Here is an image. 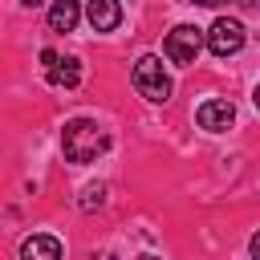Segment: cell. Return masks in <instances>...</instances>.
I'll return each mask as SVG.
<instances>
[{
    "label": "cell",
    "mask_w": 260,
    "mask_h": 260,
    "mask_svg": "<svg viewBox=\"0 0 260 260\" xmlns=\"http://www.w3.org/2000/svg\"><path fill=\"white\" fill-rule=\"evenodd\" d=\"M106 146H110L106 130L98 122H89V118H77V122H69L61 130V150H65L69 162H93Z\"/></svg>",
    "instance_id": "obj_1"
},
{
    "label": "cell",
    "mask_w": 260,
    "mask_h": 260,
    "mask_svg": "<svg viewBox=\"0 0 260 260\" xmlns=\"http://www.w3.org/2000/svg\"><path fill=\"white\" fill-rule=\"evenodd\" d=\"M134 89L146 102H167L171 98V77L162 73V61L154 53H146V57L134 61Z\"/></svg>",
    "instance_id": "obj_2"
},
{
    "label": "cell",
    "mask_w": 260,
    "mask_h": 260,
    "mask_svg": "<svg viewBox=\"0 0 260 260\" xmlns=\"http://www.w3.org/2000/svg\"><path fill=\"white\" fill-rule=\"evenodd\" d=\"M207 45V32H199L195 24H179V28H171L167 32V41H162V53H167V61L171 65H195V57H199V49Z\"/></svg>",
    "instance_id": "obj_3"
},
{
    "label": "cell",
    "mask_w": 260,
    "mask_h": 260,
    "mask_svg": "<svg viewBox=\"0 0 260 260\" xmlns=\"http://www.w3.org/2000/svg\"><path fill=\"white\" fill-rule=\"evenodd\" d=\"M207 49H211L215 57H232V53H240V49H244V24L232 20V16H219V20L207 28Z\"/></svg>",
    "instance_id": "obj_4"
},
{
    "label": "cell",
    "mask_w": 260,
    "mask_h": 260,
    "mask_svg": "<svg viewBox=\"0 0 260 260\" xmlns=\"http://www.w3.org/2000/svg\"><path fill=\"white\" fill-rule=\"evenodd\" d=\"M41 65H45L49 85H57V89H73V85L81 81V61H77V57H61V53L45 49V53H41Z\"/></svg>",
    "instance_id": "obj_5"
},
{
    "label": "cell",
    "mask_w": 260,
    "mask_h": 260,
    "mask_svg": "<svg viewBox=\"0 0 260 260\" xmlns=\"http://www.w3.org/2000/svg\"><path fill=\"white\" fill-rule=\"evenodd\" d=\"M195 122H199L203 130L219 134V130H228V126L236 122V106H232L228 98H211V102H203V106L195 110Z\"/></svg>",
    "instance_id": "obj_6"
},
{
    "label": "cell",
    "mask_w": 260,
    "mask_h": 260,
    "mask_svg": "<svg viewBox=\"0 0 260 260\" xmlns=\"http://www.w3.org/2000/svg\"><path fill=\"white\" fill-rule=\"evenodd\" d=\"M85 16H89V24L98 32H114L122 24V4H114V0H89Z\"/></svg>",
    "instance_id": "obj_7"
},
{
    "label": "cell",
    "mask_w": 260,
    "mask_h": 260,
    "mask_svg": "<svg viewBox=\"0 0 260 260\" xmlns=\"http://www.w3.org/2000/svg\"><path fill=\"white\" fill-rule=\"evenodd\" d=\"M20 260H61V240L57 236H28L20 244Z\"/></svg>",
    "instance_id": "obj_8"
},
{
    "label": "cell",
    "mask_w": 260,
    "mask_h": 260,
    "mask_svg": "<svg viewBox=\"0 0 260 260\" xmlns=\"http://www.w3.org/2000/svg\"><path fill=\"white\" fill-rule=\"evenodd\" d=\"M77 16H81V8H77L73 0H57V4L49 8V28H53V32H69V28L77 24Z\"/></svg>",
    "instance_id": "obj_9"
},
{
    "label": "cell",
    "mask_w": 260,
    "mask_h": 260,
    "mask_svg": "<svg viewBox=\"0 0 260 260\" xmlns=\"http://www.w3.org/2000/svg\"><path fill=\"white\" fill-rule=\"evenodd\" d=\"M102 203H106V187H102V183H89V187L81 191V207L93 211V207H102Z\"/></svg>",
    "instance_id": "obj_10"
},
{
    "label": "cell",
    "mask_w": 260,
    "mask_h": 260,
    "mask_svg": "<svg viewBox=\"0 0 260 260\" xmlns=\"http://www.w3.org/2000/svg\"><path fill=\"white\" fill-rule=\"evenodd\" d=\"M252 260H260V232L252 236Z\"/></svg>",
    "instance_id": "obj_11"
},
{
    "label": "cell",
    "mask_w": 260,
    "mask_h": 260,
    "mask_svg": "<svg viewBox=\"0 0 260 260\" xmlns=\"http://www.w3.org/2000/svg\"><path fill=\"white\" fill-rule=\"evenodd\" d=\"M252 102H256V110H260V85H256V98H252Z\"/></svg>",
    "instance_id": "obj_12"
},
{
    "label": "cell",
    "mask_w": 260,
    "mask_h": 260,
    "mask_svg": "<svg viewBox=\"0 0 260 260\" xmlns=\"http://www.w3.org/2000/svg\"><path fill=\"white\" fill-rule=\"evenodd\" d=\"M142 260H158V256H142Z\"/></svg>",
    "instance_id": "obj_13"
},
{
    "label": "cell",
    "mask_w": 260,
    "mask_h": 260,
    "mask_svg": "<svg viewBox=\"0 0 260 260\" xmlns=\"http://www.w3.org/2000/svg\"><path fill=\"white\" fill-rule=\"evenodd\" d=\"M106 260H114V256H106Z\"/></svg>",
    "instance_id": "obj_14"
}]
</instances>
